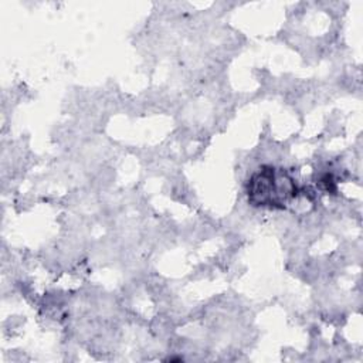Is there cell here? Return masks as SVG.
Here are the masks:
<instances>
[{
    "mask_svg": "<svg viewBox=\"0 0 363 363\" xmlns=\"http://www.w3.org/2000/svg\"><path fill=\"white\" fill-rule=\"evenodd\" d=\"M298 196L294 177L284 169L261 166L247 183V197L254 207L285 208Z\"/></svg>",
    "mask_w": 363,
    "mask_h": 363,
    "instance_id": "cell-1",
    "label": "cell"
}]
</instances>
